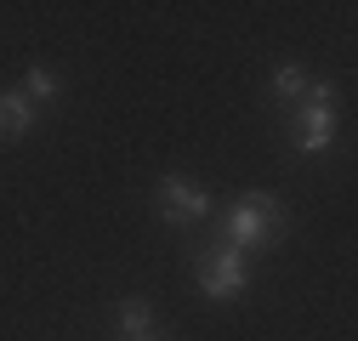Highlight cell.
Masks as SVG:
<instances>
[{"label": "cell", "instance_id": "5b68a950", "mask_svg": "<svg viewBox=\"0 0 358 341\" xmlns=\"http://www.w3.org/2000/svg\"><path fill=\"white\" fill-rule=\"evenodd\" d=\"M34 125V108H29V97H12V92H0V137H23Z\"/></svg>", "mask_w": 358, "mask_h": 341}, {"label": "cell", "instance_id": "277c9868", "mask_svg": "<svg viewBox=\"0 0 358 341\" xmlns=\"http://www.w3.org/2000/svg\"><path fill=\"white\" fill-rule=\"evenodd\" d=\"M330 137H336V114H330V108L301 103V131H296L301 154H324V148H330Z\"/></svg>", "mask_w": 358, "mask_h": 341}, {"label": "cell", "instance_id": "9c48e42d", "mask_svg": "<svg viewBox=\"0 0 358 341\" xmlns=\"http://www.w3.org/2000/svg\"><path fill=\"white\" fill-rule=\"evenodd\" d=\"M143 341H148V335H143Z\"/></svg>", "mask_w": 358, "mask_h": 341}, {"label": "cell", "instance_id": "8992f818", "mask_svg": "<svg viewBox=\"0 0 358 341\" xmlns=\"http://www.w3.org/2000/svg\"><path fill=\"white\" fill-rule=\"evenodd\" d=\"M148 319H154L148 302H137V296H131V302H120V324H125L131 341H143V335H148Z\"/></svg>", "mask_w": 358, "mask_h": 341}, {"label": "cell", "instance_id": "3957f363", "mask_svg": "<svg viewBox=\"0 0 358 341\" xmlns=\"http://www.w3.org/2000/svg\"><path fill=\"white\" fill-rule=\"evenodd\" d=\"M205 210H210V194H205L194 177H165V182H159V217H165V222L182 228V222L205 217Z\"/></svg>", "mask_w": 358, "mask_h": 341}, {"label": "cell", "instance_id": "ba28073f", "mask_svg": "<svg viewBox=\"0 0 358 341\" xmlns=\"http://www.w3.org/2000/svg\"><path fill=\"white\" fill-rule=\"evenodd\" d=\"M57 92H63V80H57L52 68H34V74H29V97H57Z\"/></svg>", "mask_w": 358, "mask_h": 341}, {"label": "cell", "instance_id": "52a82bcc", "mask_svg": "<svg viewBox=\"0 0 358 341\" xmlns=\"http://www.w3.org/2000/svg\"><path fill=\"white\" fill-rule=\"evenodd\" d=\"M307 85H313V80H307L301 68H279V74H273V97H307Z\"/></svg>", "mask_w": 358, "mask_h": 341}, {"label": "cell", "instance_id": "7a4b0ae2", "mask_svg": "<svg viewBox=\"0 0 358 341\" xmlns=\"http://www.w3.org/2000/svg\"><path fill=\"white\" fill-rule=\"evenodd\" d=\"M250 273H245V256L234 245H216L199 256V290L210 296V302H234V296H245Z\"/></svg>", "mask_w": 358, "mask_h": 341}, {"label": "cell", "instance_id": "6da1fadb", "mask_svg": "<svg viewBox=\"0 0 358 341\" xmlns=\"http://www.w3.org/2000/svg\"><path fill=\"white\" fill-rule=\"evenodd\" d=\"M285 233V205L273 194H245L234 210H228V222H222V239H228L234 250H250V245H273Z\"/></svg>", "mask_w": 358, "mask_h": 341}]
</instances>
